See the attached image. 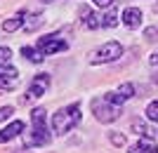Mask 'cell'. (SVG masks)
<instances>
[{
	"label": "cell",
	"mask_w": 158,
	"mask_h": 153,
	"mask_svg": "<svg viewBox=\"0 0 158 153\" xmlns=\"http://www.w3.org/2000/svg\"><path fill=\"white\" fill-rule=\"evenodd\" d=\"M92 113L99 123H113L123 113V101L116 97V92H109L104 97H97L92 101Z\"/></svg>",
	"instance_id": "6da1fadb"
},
{
	"label": "cell",
	"mask_w": 158,
	"mask_h": 153,
	"mask_svg": "<svg viewBox=\"0 0 158 153\" xmlns=\"http://www.w3.org/2000/svg\"><path fill=\"white\" fill-rule=\"evenodd\" d=\"M31 123H33V132L26 134V146H45V144H50V132H47V113H45V108H33Z\"/></svg>",
	"instance_id": "7a4b0ae2"
},
{
	"label": "cell",
	"mask_w": 158,
	"mask_h": 153,
	"mask_svg": "<svg viewBox=\"0 0 158 153\" xmlns=\"http://www.w3.org/2000/svg\"><path fill=\"white\" fill-rule=\"evenodd\" d=\"M78 123H80V106L78 104H71V106H66V108H59V111L52 115V130L57 134L71 132Z\"/></svg>",
	"instance_id": "3957f363"
},
{
	"label": "cell",
	"mask_w": 158,
	"mask_h": 153,
	"mask_svg": "<svg viewBox=\"0 0 158 153\" xmlns=\"http://www.w3.org/2000/svg\"><path fill=\"white\" fill-rule=\"evenodd\" d=\"M118 57H123V45H120L118 40H109L99 50L92 52L90 64H109V61H116Z\"/></svg>",
	"instance_id": "277c9868"
},
{
	"label": "cell",
	"mask_w": 158,
	"mask_h": 153,
	"mask_svg": "<svg viewBox=\"0 0 158 153\" xmlns=\"http://www.w3.org/2000/svg\"><path fill=\"white\" fill-rule=\"evenodd\" d=\"M35 47L43 52V57H52V54H57V52L69 50V42L61 40L59 35H45V38L38 40V45H35Z\"/></svg>",
	"instance_id": "5b68a950"
},
{
	"label": "cell",
	"mask_w": 158,
	"mask_h": 153,
	"mask_svg": "<svg viewBox=\"0 0 158 153\" xmlns=\"http://www.w3.org/2000/svg\"><path fill=\"white\" fill-rule=\"evenodd\" d=\"M17 85H19V71L14 66H0V90L10 92L17 90Z\"/></svg>",
	"instance_id": "8992f818"
},
{
	"label": "cell",
	"mask_w": 158,
	"mask_h": 153,
	"mask_svg": "<svg viewBox=\"0 0 158 153\" xmlns=\"http://www.w3.org/2000/svg\"><path fill=\"white\" fill-rule=\"evenodd\" d=\"M47 90H50V75L38 73L31 80V85H28V99H38L43 94H47Z\"/></svg>",
	"instance_id": "52a82bcc"
},
{
	"label": "cell",
	"mask_w": 158,
	"mask_h": 153,
	"mask_svg": "<svg viewBox=\"0 0 158 153\" xmlns=\"http://www.w3.org/2000/svg\"><path fill=\"white\" fill-rule=\"evenodd\" d=\"M21 132H24V123H21V120H14V123H10L7 127H2V130H0V144L12 141L14 137H19Z\"/></svg>",
	"instance_id": "ba28073f"
},
{
	"label": "cell",
	"mask_w": 158,
	"mask_h": 153,
	"mask_svg": "<svg viewBox=\"0 0 158 153\" xmlns=\"http://www.w3.org/2000/svg\"><path fill=\"white\" fill-rule=\"evenodd\" d=\"M123 24H125L127 28H139L142 26V10H137V7L123 10Z\"/></svg>",
	"instance_id": "9c48e42d"
},
{
	"label": "cell",
	"mask_w": 158,
	"mask_h": 153,
	"mask_svg": "<svg viewBox=\"0 0 158 153\" xmlns=\"http://www.w3.org/2000/svg\"><path fill=\"white\" fill-rule=\"evenodd\" d=\"M80 17H83V24H85L87 28H99V26H102V19H99L92 10H87V7L80 10Z\"/></svg>",
	"instance_id": "30bf717a"
},
{
	"label": "cell",
	"mask_w": 158,
	"mask_h": 153,
	"mask_svg": "<svg viewBox=\"0 0 158 153\" xmlns=\"http://www.w3.org/2000/svg\"><path fill=\"white\" fill-rule=\"evenodd\" d=\"M127 153H156V144H153L149 137H144V139L137 141V144H135Z\"/></svg>",
	"instance_id": "8fae6325"
},
{
	"label": "cell",
	"mask_w": 158,
	"mask_h": 153,
	"mask_svg": "<svg viewBox=\"0 0 158 153\" xmlns=\"http://www.w3.org/2000/svg\"><path fill=\"white\" fill-rule=\"evenodd\" d=\"M21 54H24V57H26L28 61H33V64H40V61L45 59V57H43V52H40L38 47H21Z\"/></svg>",
	"instance_id": "7c38bea8"
},
{
	"label": "cell",
	"mask_w": 158,
	"mask_h": 153,
	"mask_svg": "<svg viewBox=\"0 0 158 153\" xmlns=\"http://www.w3.org/2000/svg\"><path fill=\"white\" fill-rule=\"evenodd\" d=\"M116 97H118L120 101H127V99H132V97H135V85H132V83H123V85L118 87Z\"/></svg>",
	"instance_id": "4fadbf2b"
},
{
	"label": "cell",
	"mask_w": 158,
	"mask_h": 153,
	"mask_svg": "<svg viewBox=\"0 0 158 153\" xmlns=\"http://www.w3.org/2000/svg\"><path fill=\"white\" fill-rule=\"evenodd\" d=\"M24 26V14H14L12 19H7L5 24H2V28H5L7 33H12V31H17V28Z\"/></svg>",
	"instance_id": "5bb4252c"
},
{
	"label": "cell",
	"mask_w": 158,
	"mask_h": 153,
	"mask_svg": "<svg viewBox=\"0 0 158 153\" xmlns=\"http://www.w3.org/2000/svg\"><path fill=\"white\" fill-rule=\"evenodd\" d=\"M132 130H135L139 137H149V139H151L153 134H156V132H151V130H149L144 123H139V120H132Z\"/></svg>",
	"instance_id": "9a60e30c"
},
{
	"label": "cell",
	"mask_w": 158,
	"mask_h": 153,
	"mask_svg": "<svg viewBox=\"0 0 158 153\" xmlns=\"http://www.w3.org/2000/svg\"><path fill=\"white\" fill-rule=\"evenodd\" d=\"M146 118L151 120V123H158V99L146 106Z\"/></svg>",
	"instance_id": "2e32d148"
},
{
	"label": "cell",
	"mask_w": 158,
	"mask_h": 153,
	"mask_svg": "<svg viewBox=\"0 0 158 153\" xmlns=\"http://www.w3.org/2000/svg\"><path fill=\"white\" fill-rule=\"evenodd\" d=\"M116 24H118V17H116V12H113V10H111L109 14H106V17H102V26H109V28H113Z\"/></svg>",
	"instance_id": "e0dca14e"
},
{
	"label": "cell",
	"mask_w": 158,
	"mask_h": 153,
	"mask_svg": "<svg viewBox=\"0 0 158 153\" xmlns=\"http://www.w3.org/2000/svg\"><path fill=\"white\" fill-rule=\"evenodd\" d=\"M10 57H12V50H10V47H0V66H7V64H10Z\"/></svg>",
	"instance_id": "ac0fdd59"
},
{
	"label": "cell",
	"mask_w": 158,
	"mask_h": 153,
	"mask_svg": "<svg viewBox=\"0 0 158 153\" xmlns=\"http://www.w3.org/2000/svg\"><path fill=\"white\" fill-rule=\"evenodd\" d=\"M111 141L116 144V146H125V137L118 134V132H111Z\"/></svg>",
	"instance_id": "d6986e66"
},
{
	"label": "cell",
	"mask_w": 158,
	"mask_h": 153,
	"mask_svg": "<svg viewBox=\"0 0 158 153\" xmlns=\"http://www.w3.org/2000/svg\"><path fill=\"white\" fill-rule=\"evenodd\" d=\"M14 111H12V106H2L0 108V120H5V118H10Z\"/></svg>",
	"instance_id": "ffe728a7"
},
{
	"label": "cell",
	"mask_w": 158,
	"mask_h": 153,
	"mask_svg": "<svg viewBox=\"0 0 158 153\" xmlns=\"http://www.w3.org/2000/svg\"><path fill=\"white\" fill-rule=\"evenodd\" d=\"M92 2L99 7H113V0H92Z\"/></svg>",
	"instance_id": "44dd1931"
},
{
	"label": "cell",
	"mask_w": 158,
	"mask_h": 153,
	"mask_svg": "<svg viewBox=\"0 0 158 153\" xmlns=\"http://www.w3.org/2000/svg\"><path fill=\"white\" fill-rule=\"evenodd\" d=\"M149 61H151V66H153V68H158V50L151 54V59H149Z\"/></svg>",
	"instance_id": "7402d4cb"
},
{
	"label": "cell",
	"mask_w": 158,
	"mask_h": 153,
	"mask_svg": "<svg viewBox=\"0 0 158 153\" xmlns=\"http://www.w3.org/2000/svg\"><path fill=\"white\" fill-rule=\"evenodd\" d=\"M43 2H50V0H43Z\"/></svg>",
	"instance_id": "603a6c76"
}]
</instances>
